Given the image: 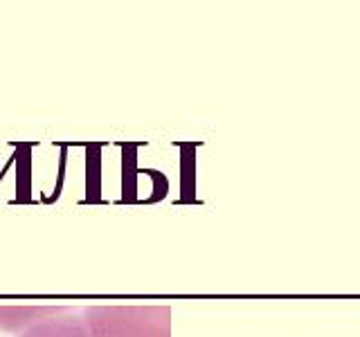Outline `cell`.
Returning a JSON list of instances; mask_svg holds the SVG:
<instances>
[{"instance_id":"2","label":"cell","mask_w":360,"mask_h":337,"mask_svg":"<svg viewBox=\"0 0 360 337\" xmlns=\"http://www.w3.org/2000/svg\"><path fill=\"white\" fill-rule=\"evenodd\" d=\"M72 312L68 306H0V331L22 333L43 319Z\"/></svg>"},{"instance_id":"3","label":"cell","mask_w":360,"mask_h":337,"mask_svg":"<svg viewBox=\"0 0 360 337\" xmlns=\"http://www.w3.org/2000/svg\"><path fill=\"white\" fill-rule=\"evenodd\" d=\"M18 337H90V331L86 329L82 317H77L75 312H65L59 317L34 324L32 329L22 331Z\"/></svg>"},{"instance_id":"1","label":"cell","mask_w":360,"mask_h":337,"mask_svg":"<svg viewBox=\"0 0 360 337\" xmlns=\"http://www.w3.org/2000/svg\"><path fill=\"white\" fill-rule=\"evenodd\" d=\"M90 337H172L169 306H86Z\"/></svg>"}]
</instances>
